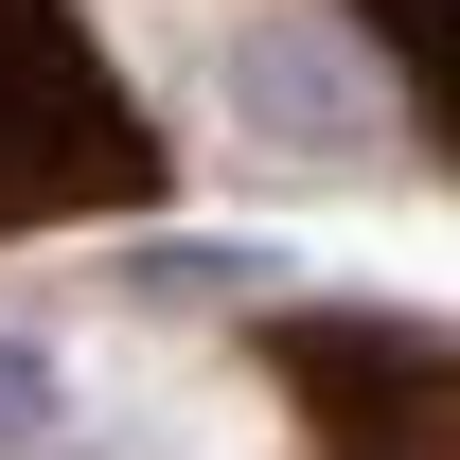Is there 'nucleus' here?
Segmentation results:
<instances>
[{
    "instance_id": "1",
    "label": "nucleus",
    "mask_w": 460,
    "mask_h": 460,
    "mask_svg": "<svg viewBox=\"0 0 460 460\" xmlns=\"http://www.w3.org/2000/svg\"><path fill=\"white\" fill-rule=\"evenodd\" d=\"M142 195H177V160L124 107V71L89 54V18L71 0H0V230L142 213Z\"/></svg>"
},
{
    "instance_id": "2",
    "label": "nucleus",
    "mask_w": 460,
    "mask_h": 460,
    "mask_svg": "<svg viewBox=\"0 0 460 460\" xmlns=\"http://www.w3.org/2000/svg\"><path fill=\"white\" fill-rule=\"evenodd\" d=\"M319 460H460V319H266Z\"/></svg>"
},
{
    "instance_id": "3",
    "label": "nucleus",
    "mask_w": 460,
    "mask_h": 460,
    "mask_svg": "<svg viewBox=\"0 0 460 460\" xmlns=\"http://www.w3.org/2000/svg\"><path fill=\"white\" fill-rule=\"evenodd\" d=\"M18 407H36V372H18V354H0V425H18Z\"/></svg>"
}]
</instances>
